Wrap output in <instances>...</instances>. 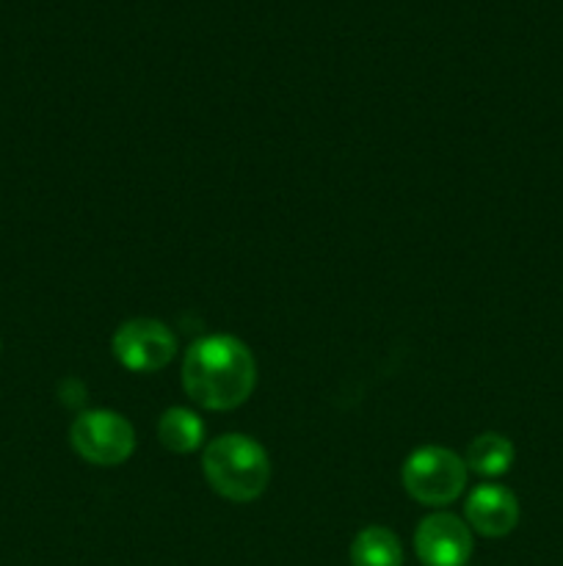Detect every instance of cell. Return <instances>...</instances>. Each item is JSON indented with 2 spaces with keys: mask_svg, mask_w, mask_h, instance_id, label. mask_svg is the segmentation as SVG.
<instances>
[{
  "mask_svg": "<svg viewBox=\"0 0 563 566\" xmlns=\"http://www.w3.org/2000/svg\"><path fill=\"white\" fill-rule=\"evenodd\" d=\"M257 385V363L243 340L208 335L193 343L182 363V387L193 403L213 412L237 409Z\"/></svg>",
  "mask_w": 563,
  "mask_h": 566,
  "instance_id": "1",
  "label": "cell"
},
{
  "mask_svg": "<svg viewBox=\"0 0 563 566\" xmlns=\"http://www.w3.org/2000/svg\"><path fill=\"white\" fill-rule=\"evenodd\" d=\"M204 479L232 503H252L270 481V459L257 440L246 434H224L204 448Z\"/></svg>",
  "mask_w": 563,
  "mask_h": 566,
  "instance_id": "2",
  "label": "cell"
},
{
  "mask_svg": "<svg viewBox=\"0 0 563 566\" xmlns=\"http://www.w3.org/2000/svg\"><path fill=\"white\" fill-rule=\"evenodd\" d=\"M467 462L439 446L419 448L403 464V486L408 497L431 509L450 506L453 501H458L467 486Z\"/></svg>",
  "mask_w": 563,
  "mask_h": 566,
  "instance_id": "3",
  "label": "cell"
},
{
  "mask_svg": "<svg viewBox=\"0 0 563 566\" xmlns=\"http://www.w3.org/2000/svg\"><path fill=\"white\" fill-rule=\"evenodd\" d=\"M70 442L77 457L97 468H116L136 451V431L130 420L110 409L81 412L70 429Z\"/></svg>",
  "mask_w": 563,
  "mask_h": 566,
  "instance_id": "4",
  "label": "cell"
},
{
  "mask_svg": "<svg viewBox=\"0 0 563 566\" xmlns=\"http://www.w3.org/2000/svg\"><path fill=\"white\" fill-rule=\"evenodd\" d=\"M114 357L121 368L132 374H155L171 363L177 352V340L163 321L155 318H132L116 329L114 335Z\"/></svg>",
  "mask_w": 563,
  "mask_h": 566,
  "instance_id": "5",
  "label": "cell"
},
{
  "mask_svg": "<svg viewBox=\"0 0 563 566\" xmlns=\"http://www.w3.org/2000/svg\"><path fill=\"white\" fill-rule=\"evenodd\" d=\"M472 547V528L456 514H431L414 534V551L423 566H467Z\"/></svg>",
  "mask_w": 563,
  "mask_h": 566,
  "instance_id": "6",
  "label": "cell"
},
{
  "mask_svg": "<svg viewBox=\"0 0 563 566\" xmlns=\"http://www.w3.org/2000/svg\"><path fill=\"white\" fill-rule=\"evenodd\" d=\"M467 525L480 536L500 539L508 536L519 523V501L511 490L500 484H480L467 497Z\"/></svg>",
  "mask_w": 563,
  "mask_h": 566,
  "instance_id": "7",
  "label": "cell"
},
{
  "mask_svg": "<svg viewBox=\"0 0 563 566\" xmlns=\"http://www.w3.org/2000/svg\"><path fill=\"white\" fill-rule=\"evenodd\" d=\"M158 440L171 453H193L204 442V423L185 407H171L158 420Z\"/></svg>",
  "mask_w": 563,
  "mask_h": 566,
  "instance_id": "8",
  "label": "cell"
},
{
  "mask_svg": "<svg viewBox=\"0 0 563 566\" xmlns=\"http://www.w3.org/2000/svg\"><path fill=\"white\" fill-rule=\"evenodd\" d=\"M351 566H403L401 539L384 525H370L351 542Z\"/></svg>",
  "mask_w": 563,
  "mask_h": 566,
  "instance_id": "9",
  "label": "cell"
},
{
  "mask_svg": "<svg viewBox=\"0 0 563 566\" xmlns=\"http://www.w3.org/2000/svg\"><path fill=\"white\" fill-rule=\"evenodd\" d=\"M513 457H517V451H513L508 437L480 434L469 442L464 462L472 473L484 475V479H497V475H506L511 470Z\"/></svg>",
  "mask_w": 563,
  "mask_h": 566,
  "instance_id": "10",
  "label": "cell"
}]
</instances>
